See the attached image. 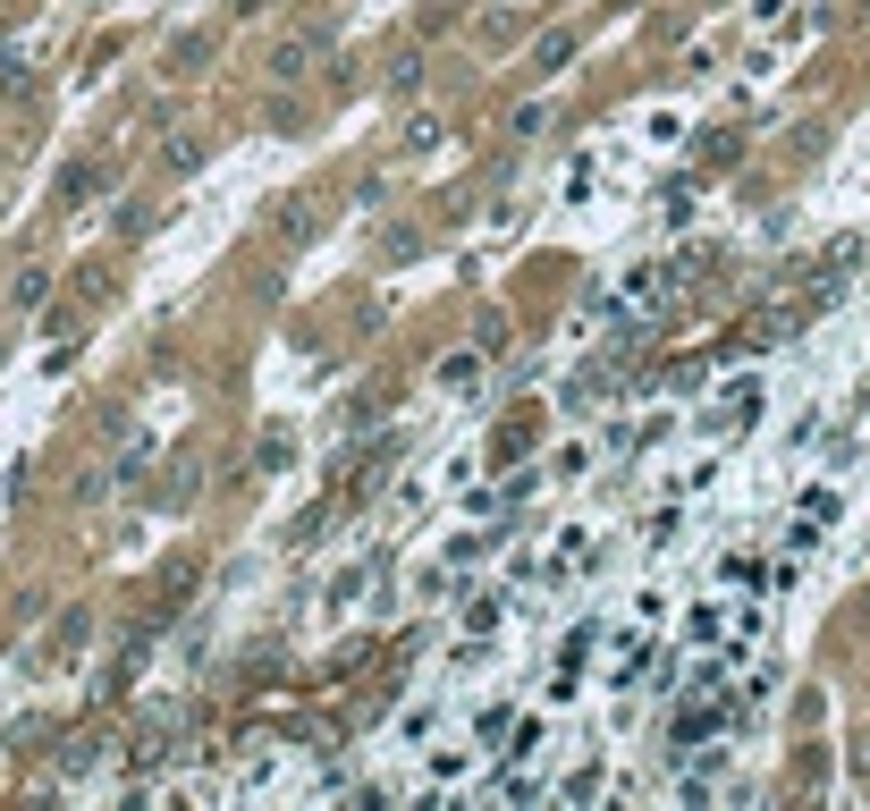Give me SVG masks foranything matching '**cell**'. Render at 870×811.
I'll return each mask as SVG.
<instances>
[{"label":"cell","instance_id":"6da1fadb","mask_svg":"<svg viewBox=\"0 0 870 811\" xmlns=\"http://www.w3.org/2000/svg\"><path fill=\"white\" fill-rule=\"evenodd\" d=\"M322 43H330L322 26H305V34H288V43H279V51H271V76H279V85H288V76H305V68L322 60Z\"/></svg>","mask_w":870,"mask_h":811},{"label":"cell","instance_id":"52a82bcc","mask_svg":"<svg viewBox=\"0 0 870 811\" xmlns=\"http://www.w3.org/2000/svg\"><path fill=\"white\" fill-rule=\"evenodd\" d=\"M43 296H51V279H43V271H26V279H17V313H34Z\"/></svg>","mask_w":870,"mask_h":811},{"label":"cell","instance_id":"3957f363","mask_svg":"<svg viewBox=\"0 0 870 811\" xmlns=\"http://www.w3.org/2000/svg\"><path fill=\"white\" fill-rule=\"evenodd\" d=\"M364 584H372V566H347V575H330V592H322V600H330V609H347V600H355Z\"/></svg>","mask_w":870,"mask_h":811},{"label":"cell","instance_id":"7a4b0ae2","mask_svg":"<svg viewBox=\"0 0 870 811\" xmlns=\"http://www.w3.org/2000/svg\"><path fill=\"white\" fill-rule=\"evenodd\" d=\"M162 169H169V178H187V169H203V135H178V144L162 153Z\"/></svg>","mask_w":870,"mask_h":811},{"label":"cell","instance_id":"5b68a950","mask_svg":"<svg viewBox=\"0 0 870 811\" xmlns=\"http://www.w3.org/2000/svg\"><path fill=\"white\" fill-rule=\"evenodd\" d=\"M474 372H482V347H474V356H449V363H440V381H449V390H465Z\"/></svg>","mask_w":870,"mask_h":811},{"label":"cell","instance_id":"8992f818","mask_svg":"<svg viewBox=\"0 0 870 811\" xmlns=\"http://www.w3.org/2000/svg\"><path fill=\"white\" fill-rule=\"evenodd\" d=\"M203 51H212V43H203V34H187V43L169 51V68H178V76H194V68H203Z\"/></svg>","mask_w":870,"mask_h":811},{"label":"cell","instance_id":"277c9868","mask_svg":"<svg viewBox=\"0 0 870 811\" xmlns=\"http://www.w3.org/2000/svg\"><path fill=\"white\" fill-rule=\"evenodd\" d=\"M254 465H262V474H279V465H288V431H279V422H271V431H262V449H254Z\"/></svg>","mask_w":870,"mask_h":811}]
</instances>
